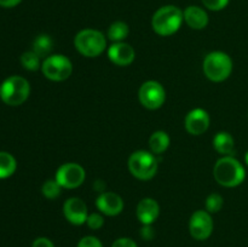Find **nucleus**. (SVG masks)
I'll return each mask as SVG.
<instances>
[{"label":"nucleus","instance_id":"nucleus-1","mask_svg":"<svg viewBox=\"0 0 248 247\" xmlns=\"http://www.w3.org/2000/svg\"><path fill=\"white\" fill-rule=\"evenodd\" d=\"M213 176L220 185L225 188H234L245 181L246 171L241 162L234 156H223L216 162Z\"/></svg>","mask_w":248,"mask_h":247},{"label":"nucleus","instance_id":"nucleus-2","mask_svg":"<svg viewBox=\"0 0 248 247\" xmlns=\"http://www.w3.org/2000/svg\"><path fill=\"white\" fill-rule=\"evenodd\" d=\"M184 21L183 11L174 5L162 6L153 15V31L161 36L173 35L181 28Z\"/></svg>","mask_w":248,"mask_h":247},{"label":"nucleus","instance_id":"nucleus-3","mask_svg":"<svg viewBox=\"0 0 248 247\" xmlns=\"http://www.w3.org/2000/svg\"><path fill=\"white\" fill-rule=\"evenodd\" d=\"M74 46L85 57H97L106 51L107 39L102 31L86 28L75 35Z\"/></svg>","mask_w":248,"mask_h":247},{"label":"nucleus","instance_id":"nucleus-4","mask_svg":"<svg viewBox=\"0 0 248 247\" xmlns=\"http://www.w3.org/2000/svg\"><path fill=\"white\" fill-rule=\"evenodd\" d=\"M202 69L207 79L213 82L227 80L232 72V61L228 53L222 51L210 52L203 60Z\"/></svg>","mask_w":248,"mask_h":247},{"label":"nucleus","instance_id":"nucleus-5","mask_svg":"<svg viewBox=\"0 0 248 247\" xmlns=\"http://www.w3.org/2000/svg\"><path fill=\"white\" fill-rule=\"evenodd\" d=\"M29 93L31 85L28 80L18 75L7 77L0 86V98L7 106H21L28 99Z\"/></svg>","mask_w":248,"mask_h":247},{"label":"nucleus","instance_id":"nucleus-6","mask_svg":"<svg viewBox=\"0 0 248 247\" xmlns=\"http://www.w3.org/2000/svg\"><path fill=\"white\" fill-rule=\"evenodd\" d=\"M128 170L137 179L149 181L157 172V159L152 152L137 150L128 157Z\"/></svg>","mask_w":248,"mask_h":247},{"label":"nucleus","instance_id":"nucleus-7","mask_svg":"<svg viewBox=\"0 0 248 247\" xmlns=\"http://www.w3.org/2000/svg\"><path fill=\"white\" fill-rule=\"evenodd\" d=\"M45 77L51 81H64L72 75L73 64L64 55H51L41 64Z\"/></svg>","mask_w":248,"mask_h":247},{"label":"nucleus","instance_id":"nucleus-8","mask_svg":"<svg viewBox=\"0 0 248 247\" xmlns=\"http://www.w3.org/2000/svg\"><path fill=\"white\" fill-rule=\"evenodd\" d=\"M138 98L140 104L150 110L161 108L166 101V91L159 81L148 80L143 82L138 91Z\"/></svg>","mask_w":248,"mask_h":247},{"label":"nucleus","instance_id":"nucleus-9","mask_svg":"<svg viewBox=\"0 0 248 247\" xmlns=\"http://www.w3.org/2000/svg\"><path fill=\"white\" fill-rule=\"evenodd\" d=\"M86 178V172L77 162H67L58 167L55 179L64 189H75L81 185Z\"/></svg>","mask_w":248,"mask_h":247},{"label":"nucleus","instance_id":"nucleus-10","mask_svg":"<svg viewBox=\"0 0 248 247\" xmlns=\"http://www.w3.org/2000/svg\"><path fill=\"white\" fill-rule=\"evenodd\" d=\"M189 232L198 241L207 240L213 232V219L211 213L202 210L195 211L189 220Z\"/></svg>","mask_w":248,"mask_h":247},{"label":"nucleus","instance_id":"nucleus-11","mask_svg":"<svg viewBox=\"0 0 248 247\" xmlns=\"http://www.w3.org/2000/svg\"><path fill=\"white\" fill-rule=\"evenodd\" d=\"M63 215L73 225H82L89 217L87 206L81 199L69 198L63 205Z\"/></svg>","mask_w":248,"mask_h":247},{"label":"nucleus","instance_id":"nucleus-12","mask_svg":"<svg viewBox=\"0 0 248 247\" xmlns=\"http://www.w3.org/2000/svg\"><path fill=\"white\" fill-rule=\"evenodd\" d=\"M210 123L211 119L207 111L205 109L195 108L186 114L184 126L188 133L193 136H200L208 130Z\"/></svg>","mask_w":248,"mask_h":247},{"label":"nucleus","instance_id":"nucleus-13","mask_svg":"<svg viewBox=\"0 0 248 247\" xmlns=\"http://www.w3.org/2000/svg\"><path fill=\"white\" fill-rule=\"evenodd\" d=\"M96 206L103 215L114 217L123 212L124 200L120 195L111 191H103L96 199Z\"/></svg>","mask_w":248,"mask_h":247},{"label":"nucleus","instance_id":"nucleus-14","mask_svg":"<svg viewBox=\"0 0 248 247\" xmlns=\"http://www.w3.org/2000/svg\"><path fill=\"white\" fill-rule=\"evenodd\" d=\"M108 57L114 64L126 67L135 61L136 52L135 48L130 44L121 41V43H114L113 45L109 46Z\"/></svg>","mask_w":248,"mask_h":247},{"label":"nucleus","instance_id":"nucleus-15","mask_svg":"<svg viewBox=\"0 0 248 247\" xmlns=\"http://www.w3.org/2000/svg\"><path fill=\"white\" fill-rule=\"evenodd\" d=\"M160 213L159 203L152 198H144L138 202L136 215L143 225H152L157 219Z\"/></svg>","mask_w":248,"mask_h":247},{"label":"nucleus","instance_id":"nucleus-16","mask_svg":"<svg viewBox=\"0 0 248 247\" xmlns=\"http://www.w3.org/2000/svg\"><path fill=\"white\" fill-rule=\"evenodd\" d=\"M184 22L190 27L191 29H196V31H201V29L206 28L208 24V15L202 7L200 6H188L183 11Z\"/></svg>","mask_w":248,"mask_h":247},{"label":"nucleus","instance_id":"nucleus-17","mask_svg":"<svg viewBox=\"0 0 248 247\" xmlns=\"http://www.w3.org/2000/svg\"><path fill=\"white\" fill-rule=\"evenodd\" d=\"M213 147L223 156H232L235 153L234 137L225 131L218 132L213 138Z\"/></svg>","mask_w":248,"mask_h":247},{"label":"nucleus","instance_id":"nucleus-18","mask_svg":"<svg viewBox=\"0 0 248 247\" xmlns=\"http://www.w3.org/2000/svg\"><path fill=\"white\" fill-rule=\"evenodd\" d=\"M170 147V136L165 131H156L149 138V148L153 154H162Z\"/></svg>","mask_w":248,"mask_h":247},{"label":"nucleus","instance_id":"nucleus-19","mask_svg":"<svg viewBox=\"0 0 248 247\" xmlns=\"http://www.w3.org/2000/svg\"><path fill=\"white\" fill-rule=\"evenodd\" d=\"M53 48V41L50 35L47 34H41V35L36 36L35 40L33 43V50L36 55L40 58H47L51 56V51Z\"/></svg>","mask_w":248,"mask_h":247},{"label":"nucleus","instance_id":"nucleus-20","mask_svg":"<svg viewBox=\"0 0 248 247\" xmlns=\"http://www.w3.org/2000/svg\"><path fill=\"white\" fill-rule=\"evenodd\" d=\"M128 33H130V29H128L127 24L125 22L116 21L110 24L107 35H108L109 40H111L113 43H121L127 38Z\"/></svg>","mask_w":248,"mask_h":247},{"label":"nucleus","instance_id":"nucleus-21","mask_svg":"<svg viewBox=\"0 0 248 247\" xmlns=\"http://www.w3.org/2000/svg\"><path fill=\"white\" fill-rule=\"evenodd\" d=\"M16 159L10 153L0 152V179L12 176L16 171Z\"/></svg>","mask_w":248,"mask_h":247},{"label":"nucleus","instance_id":"nucleus-22","mask_svg":"<svg viewBox=\"0 0 248 247\" xmlns=\"http://www.w3.org/2000/svg\"><path fill=\"white\" fill-rule=\"evenodd\" d=\"M21 64L24 69L35 72L40 68V57L34 51H27L21 56Z\"/></svg>","mask_w":248,"mask_h":247},{"label":"nucleus","instance_id":"nucleus-23","mask_svg":"<svg viewBox=\"0 0 248 247\" xmlns=\"http://www.w3.org/2000/svg\"><path fill=\"white\" fill-rule=\"evenodd\" d=\"M61 191H62V186L60 185V183L56 179H48L41 186L43 195L46 199H50V200L58 198L61 195Z\"/></svg>","mask_w":248,"mask_h":247},{"label":"nucleus","instance_id":"nucleus-24","mask_svg":"<svg viewBox=\"0 0 248 247\" xmlns=\"http://www.w3.org/2000/svg\"><path fill=\"white\" fill-rule=\"evenodd\" d=\"M223 207V198L219 194H211L206 199V211L212 213H217L222 210Z\"/></svg>","mask_w":248,"mask_h":247},{"label":"nucleus","instance_id":"nucleus-25","mask_svg":"<svg viewBox=\"0 0 248 247\" xmlns=\"http://www.w3.org/2000/svg\"><path fill=\"white\" fill-rule=\"evenodd\" d=\"M86 224L87 227L92 230L101 229V228L104 225L103 216H102L101 213H97V212L90 213L89 217H87L86 219Z\"/></svg>","mask_w":248,"mask_h":247},{"label":"nucleus","instance_id":"nucleus-26","mask_svg":"<svg viewBox=\"0 0 248 247\" xmlns=\"http://www.w3.org/2000/svg\"><path fill=\"white\" fill-rule=\"evenodd\" d=\"M203 6L211 11H220L229 4V0H202Z\"/></svg>","mask_w":248,"mask_h":247},{"label":"nucleus","instance_id":"nucleus-27","mask_svg":"<svg viewBox=\"0 0 248 247\" xmlns=\"http://www.w3.org/2000/svg\"><path fill=\"white\" fill-rule=\"evenodd\" d=\"M77 247H103V245H102L101 240L97 239L96 236H91V235H89V236L82 237V239L79 241V244H78Z\"/></svg>","mask_w":248,"mask_h":247},{"label":"nucleus","instance_id":"nucleus-28","mask_svg":"<svg viewBox=\"0 0 248 247\" xmlns=\"http://www.w3.org/2000/svg\"><path fill=\"white\" fill-rule=\"evenodd\" d=\"M111 247H138L137 244L130 237H119L113 242Z\"/></svg>","mask_w":248,"mask_h":247},{"label":"nucleus","instance_id":"nucleus-29","mask_svg":"<svg viewBox=\"0 0 248 247\" xmlns=\"http://www.w3.org/2000/svg\"><path fill=\"white\" fill-rule=\"evenodd\" d=\"M155 232L153 229L152 225H142L140 228V237L143 240H147V241H150V240L154 239Z\"/></svg>","mask_w":248,"mask_h":247},{"label":"nucleus","instance_id":"nucleus-30","mask_svg":"<svg viewBox=\"0 0 248 247\" xmlns=\"http://www.w3.org/2000/svg\"><path fill=\"white\" fill-rule=\"evenodd\" d=\"M31 247H55V245L47 237H38V239L34 240Z\"/></svg>","mask_w":248,"mask_h":247},{"label":"nucleus","instance_id":"nucleus-31","mask_svg":"<svg viewBox=\"0 0 248 247\" xmlns=\"http://www.w3.org/2000/svg\"><path fill=\"white\" fill-rule=\"evenodd\" d=\"M21 1L22 0H0V6L9 9V7L17 6Z\"/></svg>","mask_w":248,"mask_h":247},{"label":"nucleus","instance_id":"nucleus-32","mask_svg":"<svg viewBox=\"0 0 248 247\" xmlns=\"http://www.w3.org/2000/svg\"><path fill=\"white\" fill-rule=\"evenodd\" d=\"M245 161H246V164L248 165V152L246 153V155H245Z\"/></svg>","mask_w":248,"mask_h":247}]
</instances>
